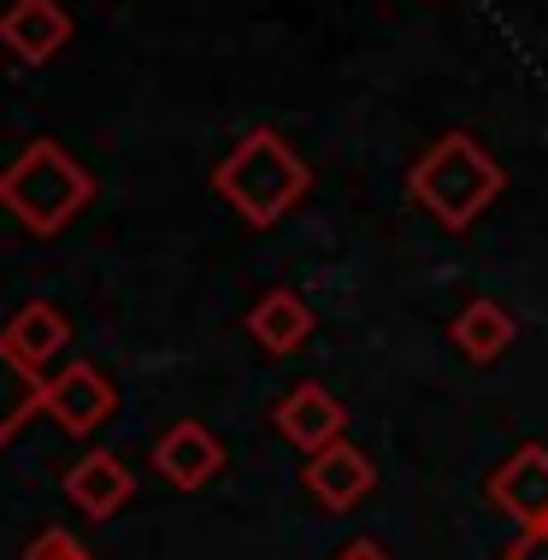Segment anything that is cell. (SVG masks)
<instances>
[{
  "label": "cell",
  "instance_id": "6da1fadb",
  "mask_svg": "<svg viewBox=\"0 0 548 560\" xmlns=\"http://www.w3.org/2000/svg\"><path fill=\"white\" fill-rule=\"evenodd\" d=\"M212 189L236 207L248 224H278L301 195L313 189V172L278 130H248L212 172Z\"/></svg>",
  "mask_w": 548,
  "mask_h": 560
},
{
  "label": "cell",
  "instance_id": "7a4b0ae2",
  "mask_svg": "<svg viewBox=\"0 0 548 560\" xmlns=\"http://www.w3.org/2000/svg\"><path fill=\"white\" fill-rule=\"evenodd\" d=\"M89 201H95V177H89L59 142H30L24 154L0 172V207H7L30 236H59Z\"/></svg>",
  "mask_w": 548,
  "mask_h": 560
},
{
  "label": "cell",
  "instance_id": "3957f363",
  "mask_svg": "<svg viewBox=\"0 0 548 560\" xmlns=\"http://www.w3.org/2000/svg\"><path fill=\"white\" fill-rule=\"evenodd\" d=\"M501 184H508V177H501V165L483 154L466 130H448L443 142H431L413 160V172H407L413 201L436 224H443V231H466V224L501 195Z\"/></svg>",
  "mask_w": 548,
  "mask_h": 560
},
{
  "label": "cell",
  "instance_id": "277c9868",
  "mask_svg": "<svg viewBox=\"0 0 548 560\" xmlns=\"http://www.w3.org/2000/svg\"><path fill=\"white\" fill-rule=\"evenodd\" d=\"M113 407H118L113 377H106L101 366H89V360H71L59 377H48V396H42V413L71 436L101 431L106 419H113Z\"/></svg>",
  "mask_w": 548,
  "mask_h": 560
},
{
  "label": "cell",
  "instance_id": "5b68a950",
  "mask_svg": "<svg viewBox=\"0 0 548 560\" xmlns=\"http://www.w3.org/2000/svg\"><path fill=\"white\" fill-rule=\"evenodd\" d=\"M66 42H71V12L59 0H12L0 12V48L24 66H48Z\"/></svg>",
  "mask_w": 548,
  "mask_h": 560
},
{
  "label": "cell",
  "instance_id": "8992f818",
  "mask_svg": "<svg viewBox=\"0 0 548 560\" xmlns=\"http://www.w3.org/2000/svg\"><path fill=\"white\" fill-rule=\"evenodd\" d=\"M490 502L508 513V520H520V532L548 520V448L543 443H525L520 454H508V460L495 466Z\"/></svg>",
  "mask_w": 548,
  "mask_h": 560
},
{
  "label": "cell",
  "instance_id": "52a82bcc",
  "mask_svg": "<svg viewBox=\"0 0 548 560\" xmlns=\"http://www.w3.org/2000/svg\"><path fill=\"white\" fill-rule=\"evenodd\" d=\"M271 425H278L283 443H295L301 454H318V448H330L342 436V401L330 396V389H318V384H301V389H289V396L278 401V413H271Z\"/></svg>",
  "mask_w": 548,
  "mask_h": 560
},
{
  "label": "cell",
  "instance_id": "ba28073f",
  "mask_svg": "<svg viewBox=\"0 0 548 560\" xmlns=\"http://www.w3.org/2000/svg\"><path fill=\"white\" fill-rule=\"evenodd\" d=\"M307 490L325 502L330 513H348L354 502H365L372 495V483H377V472H372V460L354 448V443H330V448H318V454H307Z\"/></svg>",
  "mask_w": 548,
  "mask_h": 560
},
{
  "label": "cell",
  "instance_id": "9c48e42d",
  "mask_svg": "<svg viewBox=\"0 0 548 560\" xmlns=\"http://www.w3.org/2000/svg\"><path fill=\"white\" fill-rule=\"evenodd\" d=\"M154 466L177 483V490H201V483H212L224 472V443L207 425H195V419H177V425L154 443Z\"/></svg>",
  "mask_w": 548,
  "mask_h": 560
},
{
  "label": "cell",
  "instance_id": "30bf717a",
  "mask_svg": "<svg viewBox=\"0 0 548 560\" xmlns=\"http://www.w3.org/2000/svg\"><path fill=\"white\" fill-rule=\"evenodd\" d=\"M66 495L89 513V520H113V513L136 495V472H130L125 460H118V454L89 448L83 460L66 472Z\"/></svg>",
  "mask_w": 548,
  "mask_h": 560
},
{
  "label": "cell",
  "instance_id": "8fae6325",
  "mask_svg": "<svg viewBox=\"0 0 548 560\" xmlns=\"http://www.w3.org/2000/svg\"><path fill=\"white\" fill-rule=\"evenodd\" d=\"M42 396H48L42 366H30L19 348L7 342V330H0V448L42 413Z\"/></svg>",
  "mask_w": 548,
  "mask_h": 560
},
{
  "label": "cell",
  "instance_id": "7c38bea8",
  "mask_svg": "<svg viewBox=\"0 0 548 560\" xmlns=\"http://www.w3.org/2000/svg\"><path fill=\"white\" fill-rule=\"evenodd\" d=\"M248 337L266 348V354H295L301 342L313 337V307L295 290H271L254 301L248 313Z\"/></svg>",
  "mask_w": 548,
  "mask_h": 560
},
{
  "label": "cell",
  "instance_id": "4fadbf2b",
  "mask_svg": "<svg viewBox=\"0 0 548 560\" xmlns=\"http://www.w3.org/2000/svg\"><path fill=\"white\" fill-rule=\"evenodd\" d=\"M513 313L501 307V301H490V295H478V301H466L460 313H454V342H460V354H471V360H501L513 348Z\"/></svg>",
  "mask_w": 548,
  "mask_h": 560
},
{
  "label": "cell",
  "instance_id": "5bb4252c",
  "mask_svg": "<svg viewBox=\"0 0 548 560\" xmlns=\"http://www.w3.org/2000/svg\"><path fill=\"white\" fill-rule=\"evenodd\" d=\"M7 342L19 348L30 366H48L59 348L71 342V325H66L59 307H48V301H24V307L12 313V325H7Z\"/></svg>",
  "mask_w": 548,
  "mask_h": 560
},
{
  "label": "cell",
  "instance_id": "9a60e30c",
  "mask_svg": "<svg viewBox=\"0 0 548 560\" xmlns=\"http://www.w3.org/2000/svg\"><path fill=\"white\" fill-rule=\"evenodd\" d=\"M24 560H89L83 555V542L66 532V525H54V532H42V537H30V549Z\"/></svg>",
  "mask_w": 548,
  "mask_h": 560
},
{
  "label": "cell",
  "instance_id": "2e32d148",
  "mask_svg": "<svg viewBox=\"0 0 548 560\" xmlns=\"http://www.w3.org/2000/svg\"><path fill=\"white\" fill-rule=\"evenodd\" d=\"M508 560H548V520L543 525H525V532L508 542Z\"/></svg>",
  "mask_w": 548,
  "mask_h": 560
},
{
  "label": "cell",
  "instance_id": "e0dca14e",
  "mask_svg": "<svg viewBox=\"0 0 548 560\" xmlns=\"http://www.w3.org/2000/svg\"><path fill=\"white\" fill-rule=\"evenodd\" d=\"M337 560H389V555L377 549V542H365V537H360V542H348V549H342Z\"/></svg>",
  "mask_w": 548,
  "mask_h": 560
}]
</instances>
